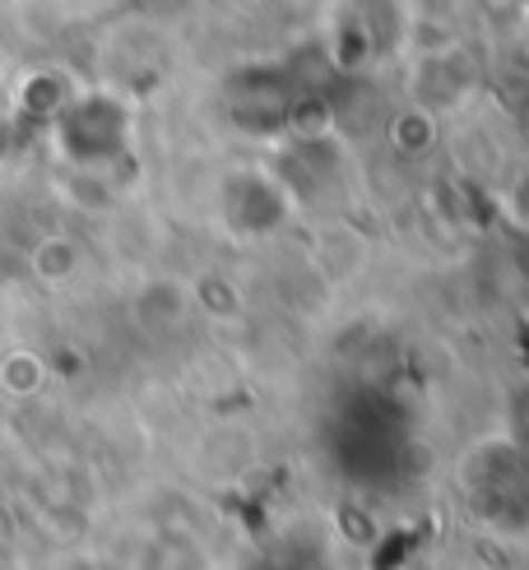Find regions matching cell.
Listing matches in <instances>:
<instances>
[{
	"instance_id": "cell-1",
	"label": "cell",
	"mask_w": 529,
	"mask_h": 570,
	"mask_svg": "<svg viewBox=\"0 0 529 570\" xmlns=\"http://www.w3.org/2000/svg\"><path fill=\"white\" fill-rule=\"evenodd\" d=\"M33 269H38L47 283H66V278L79 269V246L66 242V237H47V242L33 250Z\"/></svg>"
},
{
	"instance_id": "cell-2",
	"label": "cell",
	"mask_w": 529,
	"mask_h": 570,
	"mask_svg": "<svg viewBox=\"0 0 529 570\" xmlns=\"http://www.w3.org/2000/svg\"><path fill=\"white\" fill-rule=\"evenodd\" d=\"M0 385L10 394H33L42 385V357L33 353H10L6 366H0Z\"/></svg>"
}]
</instances>
